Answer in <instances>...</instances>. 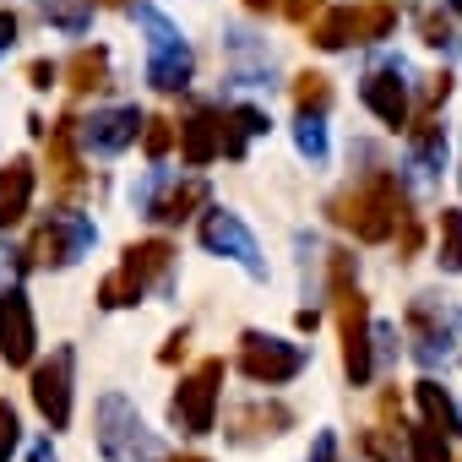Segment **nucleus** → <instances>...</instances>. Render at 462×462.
<instances>
[{
	"label": "nucleus",
	"mask_w": 462,
	"mask_h": 462,
	"mask_svg": "<svg viewBox=\"0 0 462 462\" xmlns=\"http://www.w3.org/2000/svg\"><path fill=\"white\" fill-rule=\"evenodd\" d=\"M273 120L256 109V104H240V109H223V158H245V142L262 136Z\"/></svg>",
	"instance_id": "22"
},
{
	"label": "nucleus",
	"mask_w": 462,
	"mask_h": 462,
	"mask_svg": "<svg viewBox=\"0 0 462 462\" xmlns=\"http://www.w3.org/2000/svg\"><path fill=\"white\" fill-rule=\"evenodd\" d=\"M294 424V413L283 402H245L228 413V440L235 446H251V440H267V435H283Z\"/></svg>",
	"instance_id": "16"
},
{
	"label": "nucleus",
	"mask_w": 462,
	"mask_h": 462,
	"mask_svg": "<svg viewBox=\"0 0 462 462\" xmlns=\"http://www.w3.org/2000/svg\"><path fill=\"white\" fill-rule=\"evenodd\" d=\"M33 163L28 158H12L6 169H0V228H12L28 217V201H33Z\"/></svg>",
	"instance_id": "18"
},
{
	"label": "nucleus",
	"mask_w": 462,
	"mask_h": 462,
	"mask_svg": "<svg viewBox=\"0 0 462 462\" xmlns=\"http://www.w3.org/2000/svg\"><path fill=\"white\" fill-rule=\"evenodd\" d=\"M240 370L256 381V386H283L305 370V348L300 343H283V337H262V332H245L240 337Z\"/></svg>",
	"instance_id": "9"
},
{
	"label": "nucleus",
	"mask_w": 462,
	"mask_h": 462,
	"mask_svg": "<svg viewBox=\"0 0 462 462\" xmlns=\"http://www.w3.org/2000/svg\"><path fill=\"white\" fill-rule=\"evenodd\" d=\"M17 440H23V424H17V408H12V402H0V462H6V457L17 451Z\"/></svg>",
	"instance_id": "34"
},
{
	"label": "nucleus",
	"mask_w": 462,
	"mask_h": 462,
	"mask_svg": "<svg viewBox=\"0 0 462 462\" xmlns=\"http://www.w3.org/2000/svg\"><path fill=\"white\" fill-rule=\"evenodd\" d=\"M217 386H223V359H201V365L180 381L169 413H174V424H180L185 435H207V430L217 424Z\"/></svg>",
	"instance_id": "7"
},
{
	"label": "nucleus",
	"mask_w": 462,
	"mask_h": 462,
	"mask_svg": "<svg viewBox=\"0 0 462 462\" xmlns=\"http://www.w3.org/2000/svg\"><path fill=\"white\" fill-rule=\"evenodd\" d=\"M294 104H300V115H327L332 109V82L321 77V71H300L294 77Z\"/></svg>",
	"instance_id": "25"
},
{
	"label": "nucleus",
	"mask_w": 462,
	"mask_h": 462,
	"mask_svg": "<svg viewBox=\"0 0 462 462\" xmlns=\"http://www.w3.org/2000/svg\"><path fill=\"white\" fill-rule=\"evenodd\" d=\"M169 267H174V245H169V240H142V245H131L125 262H120V273H109V278L98 283V305H104V310L136 305L158 278H169Z\"/></svg>",
	"instance_id": "3"
},
{
	"label": "nucleus",
	"mask_w": 462,
	"mask_h": 462,
	"mask_svg": "<svg viewBox=\"0 0 462 462\" xmlns=\"http://www.w3.org/2000/svg\"><path fill=\"white\" fill-rule=\"evenodd\" d=\"M28 82H33V88H50V82H55V66H50V60H33V66H28Z\"/></svg>",
	"instance_id": "38"
},
{
	"label": "nucleus",
	"mask_w": 462,
	"mask_h": 462,
	"mask_svg": "<svg viewBox=\"0 0 462 462\" xmlns=\"http://www.w3.org/2000/svg\"><path fill=\"white\" fill-rule=\"evenodd\" d=\"M88 245H93V223H88L82 212H50L33 235H28L23 267H66V262H77Z\"/></svg>",
	"instance_id": "4"
},
{
	"label": "nucleus",
	"mask_w": 462,
	"mask_h": 462,
	"mask_svg": "<svg viewBox=\"0 0 462 462\" xmlns=\"http://www.w3.org/2000/svg\"><path fill=\"white\" fill-rule=\"evenodd\" d=\"M223 152V115L217 109H196L185 125H180V158L190 163V169H201V163H212Z\"/></svg>",
	"instance_id": "17"
},
{
	"label": "nucleus",
	"mask_w": 462,
	"mask_h": 462,
	"mask_svg": "<svg viewBox=\"0 0 462 462\" xmlns=\"http://www.w3.org/2000/svg\"><path fill=\"white\" fill-rule=\"evenodd\" d=\"M419 33H424V44H430V50H451V44H457V39H451V17H446V12H435V6L419 17Z\"/></svg>",
	"instance_id": "32"
},
{
	"label": "nucleus",
	"mask_w": 462,
	"mask_h": 462,
	"mask_svg": "<svg viewBox=\"0 0 462 462\" xmlns=\"http://www.w3.org/2000/svg\"><path fill=\"white\" fill-rule=\"evenodd\" d=\"M169 462H207V457H169Z\"/></svg>",
	"instance_id": "42"
},
{
	"label": "nucleus",
	"mask_w": 462,
	"mask_h": 462,
	"mask_svg": "<svg viewBox=\"0 0 462 462\" xmlns=\"http://www.w3.org/2000/svg\"><path fill=\"white\" fill-rule=\"evenodd\" d=\"M136 131H142V115H136V109H104V115L88 120V142H93L98 152H120V147H131Z\"/></svg>",
	"instance_id": "20"
},
{
	"label": "nucleus",
	"mask_w": 462,
	"mask_h": 462,
	"mask_svg": "<svg viewBox=\"0 0 462 462\" xmlns=\"http://www.w3.org/2000/svg\"><path fill=\"white\" fill-rule=\"evenodd\" d=\"M33 402L50 419V430H66L71 424V348H55L50 365L33 370Z\"/></svg>",
	"instance_id": "13"
},
{
	"label": "nucleus",
	"mask_w": 462,
	"mask_h": 462,
	"mask_svg": "<svg viewBox=\"0 0 462 462\" xmlns=\"http://www.w3.org/2000/svg\"><path fill=\"white\" fill-rule=\"evenodd\" d=\"M440 267L462 273V212L457 207H440Z\"/></svg>",
	"instance_id": "27"
},
{
	"label": "nucleus",
	"mask_w": 462,
	"mask_h": 462,
	"mask_svg": "<svg viewBox=\"0 0 462 462\" xmlns=\"http://www.w3.org/2000/svg\"><path fill=\"white\" fill-rule=\"evenodd\" d=\"M327 278H332V310H337V332H343V370L354 386L370 381V305L359 294L354 278V256L332 251L327 256Z\"/></svg>",
	"instance_id": "2"
},
{
	"label": "nucleus",
	"mask_w": 462,
	"mask_h": 462,
	"mask_svg": "<svg viewBox=\"0 0 462 462\" xmlns=\"http://www.w3.org/2000/svg\"><path fill=\"white\" fill-rule=\"evenodd\" d=\"M66 82H71V93H98L109 82V55L104 50H77L66 60Z\"/></svg>",
	"instance_id": "24"
},
{
	"label": "nucleus",
	"mask_w": 462,
	"mask_h": 462,
	"mask_svg": "<svg viewBox=\"0 0 462 462\" xmlns=\"http://www.w3.org/2000/svg\"><path fill=\"white\" fill-rule=\"evenodd\" d=\"M310 44H316V50H348V44H354V28H348V6L327 12V17L310 28Z\"/></svg>",
	"instance_id": "26"
},
{
	"label": "nucleus",
	"mask_w": 462,
	"mask_h": 462,
	"mask_svg": "<svg viewBox=\"0 0 462 462\" xmlns=\"http://www.w3.org/2000/svg\"><path fill=\"white\" fill-rule=\"evenodd\" d=\"M446 6H451V12H457V17H462V0H446Z\"/></svg>",
	"instance_id": "43"
},
{
	"label": "nucleus",
	"mask_w": 462,
	"mask_h": 462,
	"mask_svg": "<svg viewBox=\"0 0 462 462\" xmlns=\"http://www.w3.org/2000/svg\"><path fill=\"white\" fill-rule=\"evenodd\" d=\"M457 365H462V316H457Z\"/></svg>",
	"instance_id": "41"
},
{
	"label": "nucleus",
	"mask_w": 462,
	"mask_h": 462,
	"mask_svg": "<svg viewBox=\"0 0 462 462\" xmlns=\"http://www.w3.org/2000/svg\"><path fill=\"white\" fill-rule=\"evenodd\" d=\"M77 115H66L60 125H55V136H50V185H55V196L60 201H77L82 196V185H88V169H82V158H77Z\"/></svg>",
	"instance_id": "14"
},
{
	"label": "nucleus",
	"mask_w": 462,
	"mask_h": 462,
	"mask_svg": "<svg viewBox=\"0 0 462 462\" xmlns=\"http://www.w3.org/2000/svg\"><path fill=\"white\" fill-rule=\"evenodd\" d=\"M142 23H147V82L158 93H180L190 82V50H185V39L158 12H142Z\"/></svg>",
	"instance_id": "8"
},
{
	"label": "nucleus",
	"mask_w": 462,
	"mask_h": 462,
	"mask_svg": "<svg viewBox=\"0 0 462 462\" xmlns=\"http://www.w3.org/2000/svg\"><path fill=\"white\" fill-rule=\"evenodd\" d=\"M88 12H93V0H44V17L55 28H66V33H82Z\"/></svg>",
	"instance_id": "29"
},
{
	"label": "nucleus",
	"mask_w": 462,
	"mask_h": 462,
	"mask_svg": "<svg viewBox=\"0 0 462 462\" xmlns=\"http://www.w3.org/2000/svg\"><path fill=\"white\" fill-rule=\"evenodd\" d=\"M392 435H397V430H365V435H359L365 457H370V462H402V451H397Z\"/></svg>",
	"instance_id": "33"
},
{
	"label": "nucleus",
	"mask_w": 462,
	"mask_h": 462,
	"mask_svg": "<svg viewBox=\"0 0 462 462\" xmlns=\"http://www.w3.org/2000/svg\"><path fill=\"white\" fill-rule=\"evenodd\" d=\"M98 446L109 462H147L158 457V440L147 435V424L136 419V408L125 397H104L98 402Z\"/></svg>",
	"instance_id": "6"
},
{
	"label": "nucleus",
	"mask_w": 462,
	"mask_h": 462,
	"mask_svg": "<svg viewBox=\"0 0 462 462\" xmlns=\"http://www.w3.org/2000/svg\"><path fill=\"white\" fill-rule=\"evenodd\" d=\"M12 39H17V17L0 12V50H12Z\"/></svg>",
	"instance_id": "39"
},
{
	"label": "nucleus",
	"mask_w": 462,
	"mask_h": 462,
	"mask_svg": "<svg viewBox=\"0 0 462 462\" xmlns=\"http://www.w3.org/2000/svg\"><path fill=\"white\" fill-rule=\"evenodd\" d=\"M419 245H424V228H419V223L408 217V223H402V240H397V251H402V262H413V256H419Z\"/></svg>",
	"instance_id": "35"
},
{
	"label": "nucleus",
	"mask_w": 462,
	"mask_h": 462,
	"mask_svg": "<svg viewBox=\"0 0 462 462\" xmlns=\"http://www.w3.org/2000/svg\"><path fill=\"white\" fill-rule=\"evenodd\" d=\"M413 397H419V413H424L430 430H440V435H462V413H457V402H451V392H446L440 381H419Z\"/></svg>",
	"instance_id": "21"
},
{
	"label": "nucleus",
	"mask_w": 462,
	"mask_h": 462,
	"mask_svg": "<svg viewBox=\"0 0 462 462\" xmlns=\"http://www.w3.org/2000/svg\"><path fill=\"white\" fill-rule=\"evenodd\" d=\"M408 451H413V462H451L446 435L430 430V424H413V430H408Z\"/></svg>",
	"instance_id": "28"
},
{
	"label": "nucleus",
	"mask_w": 462,
	"mask_h": 462,
	"mask_svg": "<svg viewBox=\"0 0 462 462\" xmlns=\"http://www.w3.org/2000/svg\"><path fill=\"white\" fill-rule=\"evenodd\" d=\"M327 212H332L337 228H348V235L365 240V245L392 240V235H397V223L413 217V212H408V190H402V180H397L392 169H370L359 185L337 190V196L327 201Z\"/></svg>",
	"instance_id": "1"
},
{
	"label": "nucleus",
	"mask_w": 462,
	"mask_h": 462,
	"mask_svg": "<svg viewBox=\"0 0 462 462\" xmlns=\"http://www.w3.org/2000/svg\"><path fill=\"white\" fill-rule=\"evenodd\" d=\"M457 316H462V310H446V305L430 300V294H419V300L408 305V343H413V359H419L424 370L457 359Z\"/></svg>",
	"instance_id": "5"
},
{
	"label": "nucleus",
	"mask_w": 462,
	"mask_h": 462,
	"mask_svg": "<svg viewBox=\"0 0 462 462\" xmlns=\"http://www.w3.org/2000/svg\"><path fill=\"white\" fill-rule=\"evenodd\" d=\"M348 28H354V44H381V39L397 28V6H386V0L348 6Z\"/></svg>",
	"instance_id": "23"
},
{
	"label": "nucleus",
	"mask_w": 462,
	"mask_h": 462,
	"mask_svg": "<svg viewBox=\"0 0 462 462\" xmlns=\"http://www.w3.org/2000/svg\"><path fill=\"white\" fill-rule=\"evenodd\" d=\"M359 98H365V109H370L381 125L408 131V88H402V60H381V66H370V71H365V82H359Z\"/></svg>",
	"instance_id": "10"
},
{
	"label": "nucleus",
	"mask_w": 462,
	"mask_h": 462,
	"mask_svg": "<svg viewBox=\"0 0 462 462\" xmlns=\"http://www.w3.org/2000/svg\"><path fill=\"white\" fill-rule=\"evenodd\" d=\"M201 201H207V185H201V180H163L158 190L142 196V212H147L152 223H185Z\"/></svg>",
	"instance_id": "15"
},
{
	"label": "nucleus",
	"mask_w": 462,
	"mask_h": 462,
	"mask_svg": "<svg viewBox=\"0 0 462 462\" xmlns=\"http://www.w3.org/2000/svg\"><path fill=\"white\" fill-rule=\"evenodd\" d=\"M245 6H251V12H273V6H278V0H245Z\"/></svg>",
	"instance_id": "40"
},
{
	"label": "nucleus",
	"mask_w": 462,
	"mask_h": 462,
	"mask_svg": "<svg viewBox=\"0 0 462 462\" xmlns=\"http://www.w3.org/2000/svg\"><path fill=\"white\" fill-rule=\"evenodd\" d=\"M408 142H413V169L424 174V180H435L440 174V163H446V125L435 120V115H413V125H408Z\"/></svg>",
	"instance_id": "19"
},
{
	"label": "nucleus",
	"mask_w": 462,
	"mask_h": 462,
	"mask_svg": "<svg viewBox=\"0 0 462 462\" xmlns=\"http://www.w3.org/2000/svg\"><path fill=\"white\" fill-rule=\"evenodd\" d=\"M457 180H462V169H457Z\"/></svg>",
	"instance_id": "44"
},
{
	"label": "nucleus",
	"mask_w": 462,
	"mask_h": 462,
	"mask_svg": "<svg viewBox=\"0 0 462 462\" xmlns=\"http://www.w3.org/2000/svg\"><path fill=\"white\" fill-rule=\"evenodd\" d=\"M33 348H39V327H33L28 294L6 289L0 294V359H6L12 370H23V365H33Z\"/></svg>",
	"instance_id": "12"
},
{
	"label": "nucleus",
	"mask_w": 462,
	"mask_h": 462,
	"mask_svg": "<svg viewBox=\"0 0 462 462\" xmlns=\"http://www.w3.org/2000/svg\"><path fill=\"white\" fill-rule=\"evenodd\" d=\"M142 147H147V158H163L174 147V120H163V115L142 120Z\"/></svg>",
	"instance_id": "30"
},
{
	"label": "nucleus",
	"mask_w": 462,
	"mask_h": 462,
	"mask_svg": "<svg viewBox=\"0 0 462 462\" xmlns=\"http://www.w3.org/2000/svg\"><path fill=\"white\" fill-rule=\"evenodd\" d=\"M201 245L217 251V256H228V262H240L251 278L267 273V262H262V251H256V240H251V228H245L235 212H207V217H201Z\"/></svg>",
	"instance_id": "11"
},
{
	"label": "nucleus",
	"mask_w": 462,
	"mask_h": 462,
	"mask_svg": "<svg viewBox=\"0 0 462 462\" xmlns=\"http://www.w3.org/2000/svg\"><path fill=\"white\" fill-rule=\"evenodd\" d=\"M294 142H300V152H305L310 163H321V158H327V131H321V120H316V115H300Z\"/></svg>",
	"instance_id": "31"
},
{
	"label": "nucleus",
	"mask_w": 462,
	"mask_h": 462,
	"mask_svg": "<svg viewBox=\"0 0 462 462\" xmlns=\"http://www.w3.org/2000/svg\"><path fill=\"white\" fill-rule=\"evenodd\" d=\"M278 12L289 23H310V12H321V0H278Z\"/></svg>",
	"instance_id": "36"
},
{
	"label": "nucleus",
	"mask_w": 462,
	"mask_h": 462,
	"mask_svg": "<svg viewBox=\"0 0 462 462\" xmlns=\"http://www.w3.org/2000/svg\"><path fill=\"white\" fill-rule=\"evenodd\" d=\"M185 348H190V332L180 327V332H174V337L163 343V354H158V359H163V365H174V359H185Z\"/></svg>",
	"instance_id": "37"
}]
</instances>
